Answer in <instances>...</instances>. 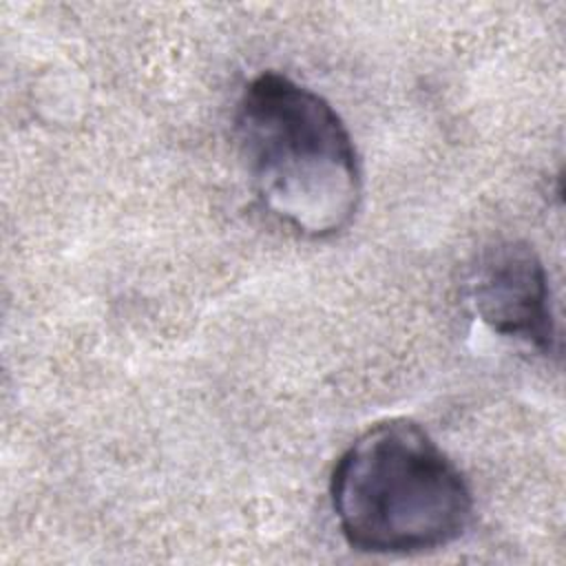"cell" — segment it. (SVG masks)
Masks as SVG:
<instances>
[{"label": "cell", "instance_id": "obj_1", "mask_svg": "<svg viewBox=\"0 0 566 566\" xmlns=\"http://www.w3.org/2000/svg\"><path fill=\"white\" fill-rule=\"evenodd\" d=\"M234 133L252 190L281 226L305 239H329L354 221L363 199L360 161L325 97L265 71L237 102Z\"/></svg>", "mask_w": 566, "mask_h": 566}, {"label": "cell", "instance_id": "obj_2", "mask_svg": "<svg viewBox=\"0 0 566 566\" xmlns=\"http://www.w3.org/2000/svg\"><path fill=\"white\" fill-rule=\"evenodd\" d=\"M329 500L345 542L371 555H416L455 542L473 495L455 462L409 418L376 422L336 460Z\"/></svg>", "mask_w": 566, "mask_h": 566}, {"label": "cell", "instance_id": "obj_3", "mask_svg": "<svg viewBox=\"0 0 566 566\" xmlns=\"http://www.w3.org/2000/svg\"><path fill=\"white\" fill-rule=\"evenodd\" d=\"M469 303L495 334L539 354L555 352L548 274L531 243L506 239L489 245L469 276Z\"/></svg>", "mask_w": 566, "mask_h": 566}]
</instances>
